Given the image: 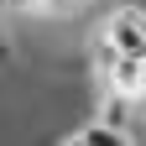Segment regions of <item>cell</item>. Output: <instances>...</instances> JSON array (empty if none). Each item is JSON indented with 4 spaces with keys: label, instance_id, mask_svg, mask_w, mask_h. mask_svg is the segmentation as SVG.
Segmentation results:
<instances>
[{
    "label": "cell",
    "instance_id": "1",
    "mask_svg": "<svg viewBox=\"0 0 146 146\" xmlns=\"http://www.w3.org/2000/svg\"><path fill=\"white\" fill-rule=\"evenodd\" d=\"M99 36L115 52H136V58H146V5H115L104 16Z\"/></svg>",
    "mask_w": 146,
    "mask_h": 146
},
{
    "label": "cell",
    "instance_id": "2",
    "mask_svg": "<svg viewBox=\"0 0 146 146\" xmlns=\"http://www.w3.org/2000/svg\"><path fill=\"white\" fill-rule=\"evenodd\" d=\"M68 146H136L131 141V131H120V125H110V120H89V125H78L73 136H63Z\"/></svg>",
    "mask_w": 146,
    "mask_h": 146
},
{
    "label": "cell",
    "instance_id": "3",
    "mask_svg": "<svg viewBox=\"0 0 146 146\" xmlns=\"http://www.w3.org/2000/svg\"><path fill=\"white\" fill-rule=\"evenodd\" d=\"M47 11H68V5H78V0H42Z\"/></svg>",
    "mask_w": 146,
    "mask_h": 146
},
{
    "label": "cell",
    "instance_id": "4",
    "mask_svg": "<svg viewBox=\"0 0 146 146\" xmlns=\"http://www.w3.org/2000/svg\"><path fill=\"white\" fill-rule=\"evenodd\" d=\"M26 5H42V0H11V11H26Z\"/></svg>",
    "mask_w": 146,
    "mask_h": 146
},
{
    "label": "cell",
    "instance_id": "5",
    "mask_svg": "<svg viewBox=\"0 0 146 146\" xmlns=\"http://www.w3.org/2000/svg\"><path fill=\"white\" fill-rule=\"evenodd\" d=\"M0 11H11V0H0Z\"/></svg>",
    "mask_w": 146,
    "mask_h": 146
}]
</instances>
